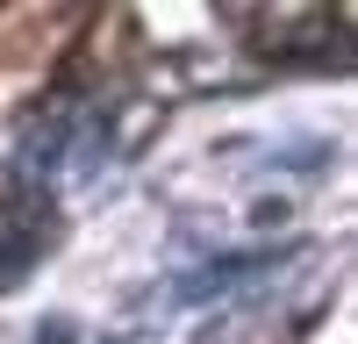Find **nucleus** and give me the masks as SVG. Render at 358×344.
I'll list each match as a JSON object with an SVG mask.
<instances>
[{"label": "nucleus", "mask_w": 358, "mask_h": 344, "mask_svg": "<svg viewBox=\"0 0 358 344\" xmlns=\"http://www.w3.org/2000/svg\"><path fill=\"white\" fill-rule=\"evenodd\" d=\"M280 258L287 251H251V258H215V266H201V273H187V280H179L172 287V301H215V294H229V287L236 280H251V273H265V266H280Z\"/></svg>", "instance_id": "f257e3e1"}, {"label": "nucleus", "mask_w": 358, "mask_h": 344, "mask_svg": "<svg viewBox=\"0 0 358 344\" xmlns=\"http://www.w3.org/2000/svg\"><path fill=\"white\" fill-rule=\"evenodd\" d=\"M57 151H65V122H36L22 136V151H15V172H36L43 180V172L57 165Z\"/></svg>", "instance_id": "f03ea898"}, {"label": "nucleus", "mask_w": 358, "mask_h": 344, "mask_svg": "<svg viewBox=\"0 0 358 344\" xmlns=\"http://www.w3.org/2000/svg\"><path fill=\"white\" fill-rule=\"evenodd\" d=\"M72 337H79V330L65 323V315H57V323H43V330H36V344H72Z\"/></svg>", "instance_id": "7ed1b4c3"}]
</instances>
